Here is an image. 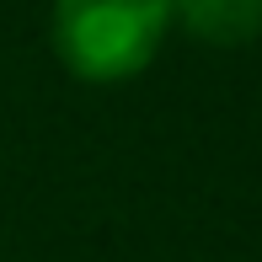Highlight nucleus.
I'll list each match as a JSON object with an SVG mask.
<instances>
[{"label":"nucleus","instance_id":"2","mask_svg":"<svg viewBox=\"0 0 262 262\" xmlns=\"http://www.w3.org/2000/svg\"><path fill=\"white\" fill-rule=\"evenodd\" d=\"M171 21L193 43L246 49L262 32V0H171Z\"/></svg>","mask_w":262,"mask_h":262},{"label":"nucleus","instance_id":"1","mask_svg":"<svg viewBox=\"0 0 262 262\" xmlns=\"http://www.w3.org/2000/svg\"><path fill=\"white\" fill-rule=\"evenodd\" d=\"M171 32V0H54L49 38L75 80L118 86L150 70Z\"/></svg>","mask_w":262,"mask_h":262}]
</instances>
